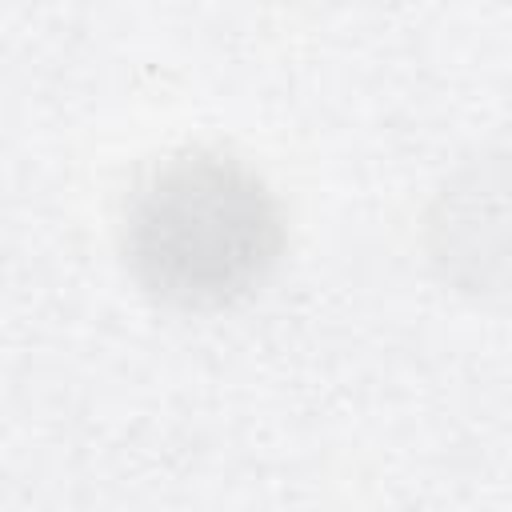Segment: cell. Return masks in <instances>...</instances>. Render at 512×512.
I'll use <instances>...</instances> for the list:
<instances>
[{"instance_id": "obj_1", "label": "cell", "mask_w": 512, "mask_h": 512, "mask_svg": "<svg viewBox=\"0 0 512 512\" xmlns=\"http://www.w3.org/2000/svg\"><path fill=\"white\" fill-rule=\"evenodd\" d=\"M284 220L268 184L220 152L156 164L124 208V260L136 284L172 308L216 312L276 268Z\"/></svg>"}, {"instance_id": "obj_2", "label": "cell", "mask_w": 512, "mask_h": 512, "mask_svg": "<svg viewBox=\"0 0 512 512\" xmlns=\"http://www.w3.org/2000/svg\"><path fill=\"white\" fill-rule=\"evenodd\" d=\"M432 236L436 264L460 288H512V160H484L444 188Z\"/></svg>"}]
</instances>
